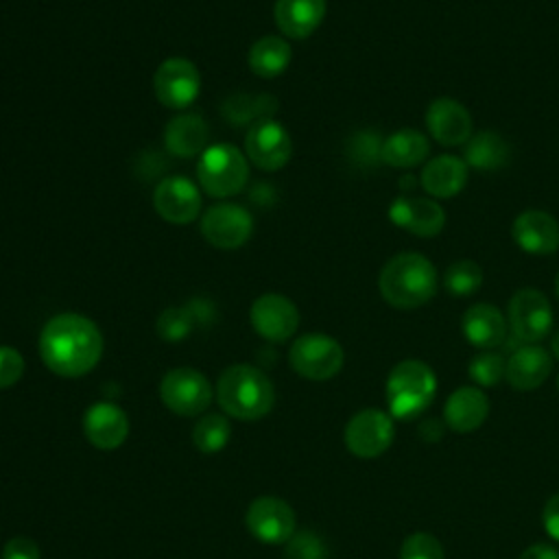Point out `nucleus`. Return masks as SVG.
Here are the masks:
<instances>
[{"label":"nucleus","instance_id":"8","mask_svg":"<svg viewBox=\"0 0 559 559\" xmlns=\"http://www.w3.org/2000/svg\"><path fill=\"white\" fill-rule=\"evenodd\" d=\"M507 317L515 341L522 345L542 341L552 328V308L548 297L531 286L511 295Z\"/></svg>","mask_w":559,"mask_h":559},{"label":"nucleus","instance_id":"31","mask_svg":"<svg viewBox=\"0 0 559 559\" xmlns=\"http://www.w3.org/2000/svg\"><path fill=\"white\" fill-rule=\"evenodd\" d=\"M504 373H507V358L493 349H480L476 356H472L467 365V376L480 389L496 386L500 380H504Z\"/></svg>","mask_w":559,"mask_h":559},{"label":"nucleus","instance_id":"41","mask_svg":"<svg viewBox=\"0 0 559 559\" xmlns=\"http://www.w3.org/2000/svg\"><path fill=\"white\" fill-rule=\"evenodd\" d=\"M555 293H557V297H559V273L555 275Z\"/></svg>","mask_w":559,"mask_h":559},{"label":"nucleus","instance_id":"42","mask_svg":"<svg viewBox=\"0 0 559 559\" xmlns=\"http://www.w3.org/2000/svg\"><path fill=\"white\" fill-rule=\"evenodd\" d=\"M557 389H559V378H557Z\"/></svg>","mask_w":559,"mask_h":559},{"label":"nucleus","instance_id":"19","mask_svg":"<svg viewBox=\"0 0 559 559\" xmlns=\"http://www.w3.org/2000/svg\"><path fill=\"white\" fill-rule=\"evenodd\" d=\"M489 408L491 406L485 391L476 384H465L448 395L441 419L445 428L459 435H467L485 424V419L489 417Z\"/></svg>","mask_w":559,"mask_h":559},{"label":"nucleus","instance_id":"36","mask_svg":"<svg viewBox=\"0 0 559 559\" xmlns=\"http://www.w3.org/2000/svg\"><path fill=\"white\" fill-rule=\"evenodd\" d=\"M2 559H39V546L28 537H13L4 544Z\"/></svg>","mask_w":559,"mask_h":559},{"label":"nucleus","instance_id":"18","mask_svg":"<svg viewBox=\"0 0 559 559\" xmlns=\"http://www.w3.org/2000/svg\"><path fill=\"white\" fill-rule=\"evenodd\" d=\"M515 245L528 255H552L559 249V223L544 210H524L511 225Z\"/></svg>","mask_w":559,"mask_h":559},{"label":"nucleus","instance_id":"4","mask_svg":"<svg viewBox=\"0 0 559 559\" xmlns=\"http://www.w3.org/2000/svg\"><path fill=\"white\" fill-rule=\"evenodd\" d=\"M216 397L229 417L251 421L271 411L275 393L271 380L258 367L240 362L218 376Z\"/></svg>","mask_w":559,"mask_h":559},{"label":"nucleus","instance_id":"23","mask_svg":"<svg viewBox=\"0 0 559 559\" xmlns=\"http://www.w3.org/2000/svg\"><path fill=\"white\" fill-rule=\"evenodd\" d=\"M325 0H277L273 15L277 28L290 39L310 37L325 17Z\"/></svg>","mask_w":559,"mask_h":559},{"label":"nucleus","instance_id":"9","mask_svg":"<svg viewBox=\"0 0 559 559\" xmlns=\"http://www.w3.org/2000/svg\"><path fill=\"white\" fill-rule=\"evenodd\" d=\"M395 437L393 417L380 408L358 411L345 426L343 439L347 450L358 459H376L384 454Z\"/></svg>","mask_w":559,"mask_h":559},{"label":"nucleus","instance_id":"13","mask_svg":"<svg viewBox=\"0 0 559 559\" xmlns=\"http://www.w3.org/2000/svg\"><path fill=\"white\" fill-rule=\"evenodd\" d=\"M249 319L253 330L262 338L282 343L295 334L299 325V310L288 297L277 293H266L251 304Z\"/></svg>","mask_w":559,"mask_h":559},{"label":"nucleus","instance_id":"24","mask_svg":"<svg viewBox=\"0 0 559 559\" xmlns=\"http://www.w3.org/2000/svg\"><path fill=\"white\" fill-rule=\"evenodd\" d=\"M467 175H469V168L463 162V157L437 155L421 168L419 183L428 194L437 199H450L465 188Z\"/></svg>","mask_w":559,"mask_h":559},{"label":"nucleus","instance_id":"6","mask_svg":"<svg viewBox=\"0 0 559 559\" xmlns=\"http://www.w3.org/2000/svg\"><path fill=\"white\" fill-rule=\"evenodd\" d=\"M290 367L308 380H330L345 362V352L341 343L328 334L310 332L299 336L288 352Z\"/></svg>","mask_w":559,"mask_h":559},{"label":"nucleus","instance_id":"20","mask_svg":"<svg viewBox=\"0 0 559 559\" xmlns=\"http://www.w3.org/2000/svg\"><path fill=\"white\" fill-rule=\"evenodd\" d=\"M552 373V354L537 343L518 347L507 358L504 380L515 391H535Z\"/></svg>","mask_w":559,"mask_h":559},{"label":"nucleus","instance_id":"27","mask_svg":"<svg viewBox=\"0 0 559 559\" xmlns=\"http://www.w3.org/2000/svg\"><path fill=\"white\" fill-rule=\"evenodd\" d=\"M463 162L467 168L478 173H493L504 168L511 162V146L509 142L496 131H476L463 144Z\"/></svg>","mask_w":559,"mask_h":559},{"label":"nucleus","instance_id":"38","mask_svg":"<svg viewBox=\"0 0 559 559\" xmlns=\"http://www.w3.org/2000/svg\"><path fill=\"white\" fill-rule=\"evenodd\" d=\"M520 559H559V548L548 542H535L522 550Z\"/></svg>","mask_w":559,"mask_h":559},{"label":"nucleus","instance_id":"10","mask_svg":"<svg viewBox=\"0 0 559 559\" xmlns=\"http://www.w3.org/2000/svg\"><path fill=\"white\" fill-rule=\"evenodd\" d=\"M153 87L162 105L170 109H183L194 103L201 90V74L190 59L170 57L155 70Z\"/></svg>","mask_w":559,"mask_h":559},{"label":"nucleus","instance_id":"34","mask_svg":"<svg viewBox=\"0 0 559 559\" xmlns=\"http://www.w3.org/2000/svg\"><path fill=\"white\" fill-rule=\"evenodd\" d=\"M194 319L188 308H168L157 319V332L164 341H181L190 334Z\"/></svg>","mask_w":559,"mask_h":559},{"label":"nucleus","instance_id":"39","mask_svg":"<svg viewBox=\"0 0 559 559\" xmlns=\"http://www.w3.org/2000/svg\"><path fill=\"white\" fill-rule=\"evenodd\" d=\"M443 428H445L443 419H441V421H437V419H426V421H421V426H419V435H421L426 441H439V439L443 437Z\"/></svg>","mask_w":559,"mask_h":559},{"label":"nucleus","instance_id":"12","mask_svg":"<svg viewBox=\"0 0 559 559\" xmlns=\"http://www.w3.org/2000/svg\"><path fill=\"white\" fill-rule=\"evenodd\" d=\"M247 528L264 544H284L295 533V513L275 496H260L247 509Z\"/></svg>","mask_w":559,"mask_h":559},{"label":"nucleus","instance_id":"17","mask_svg":"<svg viewBox=\"0 0 559 559\" xmlns=\"http://www.w3.org/2000/svg\"><path fill=\"white\" fill-rule=\"evenodd\" d=\"M389 218L419 238H435L445 225L443 207L426 197H397L389 207Z\"/></svg>","mask_w":559,"mask_h":559},{"label":"nucleus","instance_id":"32","mask_svg":"<svg viewBox=\"0 0 559 559\" xmlns=\"http://www.w3.org/2000/svg\"><path fill=\"white\" fill-rule=\"evenodd\" d=\"M400 559H445V552L432 533L417 531L402 542Z\"/></svg>","mask_w":559,"mask_h":559},{"label":"nucleus","instance_id":"25","mask_svg":"<svg viewBox=\"0 0 559 559\" xmlns=\"http://www.w3.org/2000/svg\"><path fill=\"white\" fill-rule=\"evenodd\" d=\"M210 127L199 114H179L164 129V144L177 157H192L207 148Z\"/></svg>","mask_w":559,"mask_h":559},{"label":"nucleus","instance_id":"21","mask_svg":"<svg viewBox=\"0 0 559 559\" xmlns=\"http://www.w3.org/2000/svg\"><path fill=\"white\" fill-rule=\"evenodd\" d=\"M87 441L98 450H114L124 443L129 435V419L124 411L111 402H96L83 417Z\"/></svg>","mask_w":559,"mask_h":559},{"label":"nucleus","instance_id":"7","mask_svg":"<svg viewBox=\"0 0 559 559\" xmlns=\"http://www.w3.org/2000/svg\"><path fill=\"white\" fill-rule=\"evenodd\" d=\"M210 380L192 367H175L159 382V397L177 415L194 417L212 402Z\"/></svg>","mask_w":559,"mask_h":559},{"label":"nucleus","instance_id":"37","mask_svg":"<svg viewBox=\"0 0 559 559\" xmlns=\"http://www.w3.org/2000/svg\"><path fill=\"white\" fill-rule=\"evenodd\" d=\"M542 524L552 542H559V491L552 493L542 507Z\"/></svg>","mask_w":559,"mask_h":559},{"label":"nucleus","instance_id":"15","mask_svg":"<svg viewBox=\"0 0 559 559\" xmlns=\"http://www.w3.org/2000/svg\"><path fill=\"white\" fill-rule=\"evenodd\" d=\"M153 205L164 221L173 225H188L201 212V192L197 183L186 177H168L157 183Z\"/></svg>","mask_w":559,"mask_h":559},{"label":"nucleus","instance_id":"30","mask_svg":"<svg viewBox=\"0 0 559 559\" xmlns=\"http://www.w3.org/2000/svg\"><path fill=\"white\" fill-rule=\"evenodd\" d=\"M483 286V269L474 260L452 262L443 271V288L454 297H469Z\"/></svg>","mask_w":559,"mask_h":559},{"label":"nucleus","instance_id":"28","mask_svg":"<svg viewBox=\"0 0 559 559\" xmlns=\"http://www.w3.org/2000/svg\"><path fill=\"white\" fill-rule=\"evenodd\" d=\"M290 46L286 39L275 37V35H266L260 37L258 41H253V46L249 48L247 61L253 74H258L260 79H273L277 74H282L290 61Z\"/></svg>","mask_w":559,"mask_h":559},{"label":"nucleus","instance_id":"26","mask_svg":"<svg viewBox=\"0 0 559 559\" xmlns=\"http://www.w3.org/2000/svg\"><path fill=\"white\" fill-rule=\"evenodd\" d=\"M430 153L428 138L417 129H397L382 140L380 159L391 168L411 170L426 162Z\"/></svg>","mask_w":559,"mask_h":559},{"label":"nucleus","instance_id":"11","mask_svg":"<svg viewBox=\"0 0 559 559\" xmlns=\"http://www.w3.org/2000/svg\"><path fill=\"white\" fill-rule=\"evenodd\" d=\"M251 214L236 203H216L201 218V234L216 249H238L251 238Z\"/></svg>","mask_w":559,"mask_h":559},{"label":"nucleus","instance_id":"2","mask_svg":"<svg viewBox=\"0 0 559 559\" xmlns=\"http://www.w3.org/2000/svg\"><path fill=\"white\" fill-rule=\"evenodd\" d=\"M382 299L397 310H413L428 304L437 293V271L417 251L395 253L378 275Z\"/></svg>","mask_w":559,"mask_h":559},{"label":"nucleus","instance_id":"29","mask_svg":"<svg viewBox=\"0 0 559 559\" xmlns=\"http://www.w3.org/2000/svg\"><path fill=\"white\" fill-rule=\"evenodd\" d=\"M231 435V426L229 419L223 415H205L194 424L192 430V441L197 445L199 452L203 454H216L221 452Z\"/></svg>","mask_w":559,"mask_h":559},{"label":"nucleus","instance_id":"5","mask_svg":"<svg viewBox=\"0 0 559 559\" xmlns=\"http://www.w3.org/2000/svg\"><path fill=\"white\" fill-rule=\"evenodd\" d=\"M197 177L210 197L225 199L245 188L249 162L234 144H212L199 157Z\"/></svg>","mask_w":559,"mask_h":559},{"label":"nucleus","instance_id":"3","mask_svg":"<svg viewBox=\"0 0 559 559\" xmlns=\"http://www.w3.org/2000/svg\"><path fill=\"white\" fill-rule=\"evenodd\" d=\"M437 395V376L430 365L417 358L400 360L386 376L384 397L393 419L413 421L421 417Z\"/></svg>","mask_w":559,"mask_h":559},{"label":"nucleus","instance_id":"33","mask_svg":"<svg viewBox=\"0 0 559 559\" xmlns=\"http://www.w3.org/2000/svg\"><path fill=\"white\" fill-rule=\"evenodd\" d=\"M328 548L323 539L312 531L293 533L286 542V559H325Z\"/></svg>","mask_w":559,"mask_h":559},{"label":"nucleus","instance_id":"1","mask_svg":"<svg viewBox=\"0 0 559 559\" xmlns=\"http://www.w3.org/2000/svg\"><path fill=\"white\" fill-rule=\"evenodd\" d=\"M103 354V334L96 323L76 312L52 317L39 334V356L44 365L63 378L85 376Z\"/></svg>","mask_w":559,"mask_h":559},{"label":"nucleus","instance_id":"35","mask_svg":"<svg viewBox=\"0 0 559 559\" xmlns=\"http://www.w3.org/2000/svg\"><path fill=\"white\" fill-rule=\"evenodd\" d=\"M24 373V358L15 347L0 345V389L13 386Z\"/></svg>","mask_w":559,"mask_h":559},{"label":"nucleus","instance_id":"40","mask_svg":"<svg viewBox=\"0 0 559 559\" xmlns=\"http://www.w3.org/2000/svg\"><path fill=\"white\" fill-rule=\"evenodd\" d=\"M550 349H552V358H557L559 360V330L552 334V338H550Z\"/></svg>","mask_w":559,"mask_h":559},{"label":"nucleus","instance_id":"14","mask_svg":"<svg viewBox=\"0 0 559 559\" xmlns=\"http://www.w3.org/2000/svg\"><path fill=\"white\" fill-rule=\"evenodd\" d=\"M245 151L249 162L262 170H280L293 153L288 131L275 120H262L253 124L245 138Z\"/></svg>","mask_w":559,"mask_h":559},{"label":"nucleus","instance_id":"22","mask_svg":"<svg viewBox=\"0 0 559 559\" xmlns=\"http://www.w3.org/2000/svg\"><path fill=\"white\" fill-rule=\"evenodd\" d=\"M461 330L465 341L476 349H496L507 341V319L487 301H478L463 312Z\"/></svg>","mask_w":559,"mask_h":559},{"label":"nucleus","instance_id":"16","mask_svg":"<svg viewBox=\"0 0 559 559\" xmlns=\"http://www.w3.org/2000/svg\"><path fill=\"white\" fill-rule=\"evenodd\" d=\"M426 129L443 146H461L472 138L474 122L465 105L454 98H435L426 109Z\"/></svg>","mask_w":559,"mask_h":559}]
</instances>
